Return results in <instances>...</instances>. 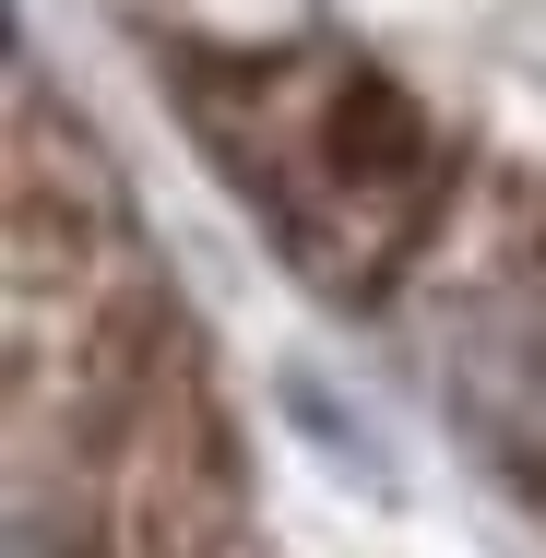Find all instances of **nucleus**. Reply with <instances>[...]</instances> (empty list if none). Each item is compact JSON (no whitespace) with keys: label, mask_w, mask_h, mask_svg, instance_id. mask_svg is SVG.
<instances>
[{"label":"nucleus","mask_w":546,"mask_h":558,"mask_svg":"<svg viewBox=\"0 0 546 558\" xmlns=\"http://www.w3.org/2000/svg\"><path fill=\"white\" fill-rule=\"evenodd\" d=\"M0 368H12V487L72 558H238L250 451L226 416L215 344L179 310L108 143L36 84H12Z\"/></svg>","instance_id":"f257e3e1"},{"label":"nucleus","mask_w":546,"mask_h":558,"mask_svg":"<svg viewBox=\"0 0 546 558\" xmlns=\"http://www.w3.org/2000/svg\"><path fill=\"white\" fill-rule=\"evenodd\" d=\"M179 119L250 203L286 274L332 310H380L451 203V131L344 36H274V48H179Z\"/></svg>","instance_id":"f03ea898"},{"label":"nucleus","mask_w":546,"mask_h":558,"mask_svg":"<svg viewBox=\"0 0 546 558\" xmlns=\"http://www.w3.org/2000/svg\"><path fill=\"white\" fill-rule=\"evenodd\" d=\"M535 499H546V463H535Z\"/></svg>","instance_id":"7ed1b4c3"}]
</instances>
